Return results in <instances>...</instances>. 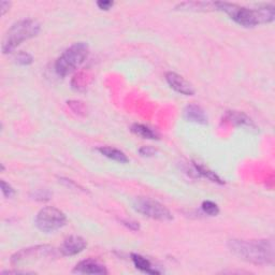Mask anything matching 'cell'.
<instances>
[{"instance_id":"20","label":"cell","mask_w":275,"mask_h":275,"mask_svg":"<svg viewBox=\"0 0 275 275\" xmlns=\"http://www.w3.org/2000/svg\"><path fill=\"white\" fill-rule=\"evenodd\" d=\"M86 80H87L86 77H83V73L79 74V76H77L72 81L73 88L79 89V90L82 89V88H85L86 85H87V81Z\"/></svg>"},{"instance_id":"10","label":"cell","mask_w":275,"mask_h":275,"mask_svg":"<svg viewBox=\"0 0 275 275\" xmlns=\"http://www.w3.org/2000/svg\"><path fill=\"white\" fill-rule=\"evenodd\" d=\"M73 273L103 275V274H107V270L105 266L100 262L94 259H86L79 262L76 266H74Z\"/></svg>"},{"instance_id":"24","label":"cell","mask_w":275,"mask_h":275,"mask_svg":"<svg viewBox=\"0 0 275 275\" xmlns=\"http://www.w3.org/2000/svg\"><path fill=\"white\" fill-rule=\"evenodd\" d=\"M113 3L110 2V0H100V2L97 3V6L99 7V9L101 10H110L111 7H113Z\"/></svg>"},{"instance_id":"18","label":"cell","mask_w":275,"mask_h":275,"mask_svg":"<svg viewBox=\"0 0 275 275\" xmlns=\"http://www.w3.org/2000/svg\"><path fill=\"white\" fill-rule=\"evenodd\" d=\"M31 197L38 201H47L52 198V193L47 189H37L31 194Z\"/></svg>"},{"instance_id":"13","label":"cell","mask_w":275,"mask_h":275,"mask_svg":"<svg viewBox=\"0 0 275 275\" xmlns=\"http://www.w3.org/2000/svg\"><path fill=\"white\" fill-rule=\"evenodd\" d=\"M131 260L137 269H139L140 271H142L144 273H147V274H159L160 273L159 271H157L154 268L152 262L149 261L148 259H146V258L143 256L138 255V254H132Z\"/></svg>"},{"instance_id":"19","label":"cell","mask_w":275,"mask_h":275,"mask_svg":"<svg viewBox=\"0 0 275 275\" xmlns=\"http://www.w3.org/2000/svg\"><path fill=\"white\" fill-rule=\"evenodd\" d=\"M15 62H16V64H19L21 66H28V65L32 64L33 58L30 54H28L26 52H21L16 55Z\"/></svg>"},{"instance_id":"21","label":"cell","mask_w":275,"mask_h":275,"mask_svg":"<svg viewBox=\"0 0 275 275\" xmlns=\"http://www.w3.org/2000/svg\"><path fill=\"white\" fill-rule=\"evenodd\" d=\"M2 191H3V195L6 198H12L15 195L14 188L10 184L6 183L5 181H2Z\"/></svg>"},{"instance_id":"9","label":"cell","mask_w":275,"mask_h":275,"mask_svg":"<svg viewBox=\"0 0 275 275\" xmlns=\"http://www.w3.org/2000/svg\"><path fill=\"white\" fill-rule=\"evenodd\" d=\"M87 246L86 241L79 236H70L67 238L61 246V253L64 256H74L83 252Z\"/></svg>"},{"instance_id":"25","label":"cell","mask_w":275,"mask_h":275,"mask_svg":"<svg viewBox=\"0 0 275 275\" xmlns=\"http://www.w3.org/2000/svg\"><path fill=\"white\" fill-rule=\"evenodd\" d=\"M11 6V3L9 2H2L0 3V9H2V14L4 15L8 10H9V8Z\"/></svg>"},{"instance_id":"6","label":"cell","mask_w":275,"mask_h":275,"mask_svg":"<svg viewBox=\"0 0 275 275\" xmlns=\"http://www.w3.org/2000/svg\"><path fill=\"white\" fill-rule=\"evenodd\" d=\"M133 209L146 217L160 222H169L173 219L171 212L164 205L156 200L145 197H139L133 200Z\"/></svg>"},{"instance_id":"23","label":"cell","mask_w":275,"mask_h":275,"mask_svg":"<svg viewBox=\"0 0 275 275\" xmlns=\"http://www.w3.org/2000/svg\"><path fill=\"white\" fill-rule=\"evenodd\" d=\"M122 224L124 225V226H126L128 229H130L132 231H137V230L140 229L139 224L136 223V222L128 221V219H124V221H122Z\"/></svg>"},{"instance_id":"12","label":"cell","mask_w":275,"mask_h":275,"mask_svg":"<svg viewBox=\"0 0 275 275\" xmlns=\"http://www.w3.org/2000/svg\"><path fill=\"white\" fill-rule=\"evenodd\" d=\"M97 151L101 155H103L104 157L109 158V159L114 160L116 162L127 163L129 161L126 154L120 151V149H118V148H114L111 146H100L97 148Z\"/></svg>"},{"instance_id":"7","label":"cell","mask_w":275,"mask_h":275,"mask_svg":"<svg viewBox=\"0 0 275 275\" xmlns=\"http://www.w3.org/2000/svg\"><path fill=\"white\" fill-rule=\"evenodd\" d=\"M53 248L49 246H36L31 248H25L23 251L16 253L12 256L11 262L13 265H19L25 262H32L35 261L36 258H43L52 255Z\"/></svg>"},{"instance_id":"8","label":"cell","mask_w":275,"mask_h":275,"mask_svg":"<svg viewBox=\"0 0 275 275\" xmlns=\"http://www.w3.org/2000/svg\"><path fill=\"white\" fill-rule=\"evenodd\" d=\"M166 80L168 82L171 88H173L178 93L185 96H193L195 94V89L193 85L187 82L184 78H182L176 72H168L166 74Z\"/></svg>"},{"instance_id":"22","label":"cell","mask_w":275,"mask_h":275,"mask_svg":"<svg viewBox=\"0 0 275 275\" xmlns=\"http://www.w3.org/2000/svg\"><path fill=\"white\" fill-rule=\"evenodd\" d=\"M140 154L142 156H146V157H151L154 156L157 153V149L152 147V146H143L139 149Z\"/></svg>"},{"instance_id":"1","label":"cell","mask_w":275,"mask_h":275,"mask_svg":"<svg viewBox=\"0 0 275 275\" xmlns=\"http://www.w3.org/2000/svg\"><path fill=\"white\" fill-rule=\"evenodd\" d=\"M230 251L240 259L254 264H272L274 262V244L272 240H230Z\"/></svg>"},{"instance_id":"15","label":"cell","mask_w":275,"mask_h":275,"mask_svg":"<svg viewBox=\"0 0 275 275\" xmlns=\"http://www.w3.org/2000/svg\"><path fill=\"white\" fill-rule=\"evenodd\" d=\"M194 167L196 168V170L198 171L200 177H204L206 179H209L210 181H212L214 183H217V184H221V185L225 184V182L217 176V174H216L213 171H211L210 169H207L206 167L200 164L198 162H194Z\"/></svg>"},{"instance_id":"3","label":"cell","mask_w":275,"mask_h":275,"mask_svg":"<svg viewBox=\"0 0 275 275\" xmlns=\"http://www.w3.org/2000/svg\"><path fill=\"white\" fill-rule=\"evenodd\" d=\"M40 29V24L32 19H24L14 23L3 40V53L8 54L13 52L24 41L36 37Z\"/></svg>"},{"instance_id":"16","label":"cell","mask_w":275,"mask_h":275,"mask_svg":"<svg viewBox=\"0 0 275 275\" xmlns=\"http://www.w3.org/2000/svg\"><path fill=\"white\" fill-rule=\"evenodd\" d=\"M228 119L232 123H235L240 126H252V121L247 116L240 112H228Z\"/></svg>"},{"instance_id":"17","label":"cell","mask_w":275,"mask_h":275,"mask_svg":"<svg viewBox=\"0 0 275 275\" xmlns=\"http://www.w3.org/2000/svg\"><path fill=\"white\" fill-rule=\"evenodd\" d=\"M201 207H202L203 212L209 216H216L219 213V207L217 206V204L214 203L213 201H210V200L203 201Z\"/></svg>"},{"instance_id":"4","label":"cell","mask_w":275,"mask_h":275,"mask_svg":"<svg viewBox=\"0 0 275 275\" xmlns=\"http://www.w3.org/2000/svg\"><path fill=\"white\" fill-rule=\"evenodd\" d=\"M89 47L85 42H78L69 46L57 58L55 71L60 77H67L86 61Z\"/></svg>"},{"instance_id":"11","label":"cell","mask_w":275,"mask_h":275,"mask_svg":"<svg viewBox=\"0 0 275 275\" xmlns=\"http://www.w3.org/2000/svg\"><path fill=\"white\" fill-rule=\"evenodd\" d=\"M184 118L188 122H193L197 124L205 125L207 124V116L200 105L197 104H188L184 110Z\"/></svg>"},{"instance_id":"2","label":"cell","mask_w":275,"mask_h":275,"mask_svg":"<svg viewBox=\"0 0 275 275\" xmlns=\"http://www.w3.org/2000/svg\"><path fill=\"white\" fill-rule=\"evenodd\" d=\"M217 10L227 13L230 19L244 27H254L260 24H268L274 21L275 8L273 6H262L257 9L241 7L236 4L216 3Z\"/></svg>"},{"instance_id":"5","label":"cell","mask_w":275,"mask_h":275,"mask_svg":"<svg viewBox=\"0 0 275 275\" xmlns=\"http://www.w3.org/2000/svg\"><path fill=\"white\" fill-rule=\"evenodd\" d=\"M67 223L66 215L54 206H45L41 209L35 219L37 228L45 233H51L63 228Z\"/></svg>"},{"instance_id":"14","label":"cell","mask_w":275,"mask_h":275,"mask_svg":"<svg viewBox=\"0 0 275 275\" xmlns=\"http://www.w3.org/2000/svg\"><path fill=\"white\" fill-rule=\"evenodd\" d=\"M131 131L133 133H136L137 136L142 137L143 139H149V140L158 139V135L153 129H151L149 127H147V126H145V125H142V124L132 125Z\"/></svg>"}]
</instances>
